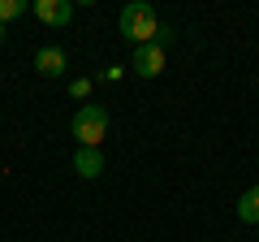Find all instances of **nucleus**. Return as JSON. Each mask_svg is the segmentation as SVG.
Segmentation results:
<instances>
[{"mask_svg":"<svg viewBox=\"0 0 259 242\" xmlns=\"http://www.w3.org/2000/svg\"><path fill=\"white\" fill-rule=\"evenodd\" d=\"M22 13H26V0H0V26L13 22V18H22Z\"/></svg>","mask_w":259,"mask_h":242,"instance_id":"8","label":"nucleus"},{"mask_svg":"<svg viewBox=\"0 0 259 242\" xmlns=\"http://www.w3.org/2000/svg\"><path fill=\"white\" fill-rule=\"evenodd\" d=\"M5 39H9V30H5V26H0V44H5Z\"/></svg>","mask_w":259,"mask_h":242,"instance_id":"10","label":"nucleus"},{"mask_svg":"<svg viewBox=\"0 0 259 242\" xmlns=\"http://www.w3.org/2000/svg\"><path fill=\"white\" fill-rule=\"evenodd\" d=\"M238 221H242V225H259V186L242 190V199H238Z\"/></svg>","mask_w":259,"mask_h":242,"instance_id":"7","label":"nucleus"},{"mask_svg":"<svg viewBox=\"0 0 259 242\" xmlns=\"http://www.w3.org/2000/svg\"><path fill=\"white\" fill-rule=\"evenodd\" d=\"M130 69L139 78H156V74H164V48L160 44H143V48H134V56H130Z\"/></svg>","mask_w":259,"mask_h":242,"instance_id":"3","label":"nucleus"},{"mask_svg":"<svg viewBox=\"0 0 259 242\" xmlns=\"http://www.w3.org/2000/svg\"><path fill=\"white\" fill-rule=\"evenodd\" d=\"M69 134L78 139V147H100L108 134V108L104 104H82L69 121Z\"/></svg>","mask_w":259,"mask_h":242,"instance_id":"2","label":"nucleus"},{"mask_svg":"<svg viewBox=\"0 0 259 242\" xmlns=\"http://www.w3.org/2000/svg\"><path fill=\"white\" fill-rule=\"evenodd\" d=\"M69 95H74V100H87V95H91V78H74V83H69Z\"/></svg>","mask_w":259,"mask_h":242,"instance_id":"9","label":"nucleus"},{"mask_svg":"<svg viewBox=\"0 0 259 242\" xmlns=\"http://www.w3.org/2000/svg\"><path fill=\"white\" fill-rule=\"evenodd\" d=\"M121 35L130 39V44H156V35H160V18H156V9H151L147 0H134V5H125L121 9Z\"/></svg>","mask_w":259,"mask_h":242,"instance_id":"1","label":"nucleus"},{"mask_svg":"<svg viewBox=\"0 0 259 242\" xmlns=\"http://www.w3.org/2000/svg\"><path fill=\"white\" fill-rule=\"evenodd\" d=\"M65 65H69V56H65L61 48H39V52H35V69L44 78H61Z\"/></svg>","mask_w":259,"mask_h":242,"instance_id":"5","label":"nucleus"},{"mask_svg":"<svg viewBox=\"0 0 259 242\" xmlns=\"http://www.w3.org/2000/svg\"><path fill=\"white\" fill-rule=\"evenodd\" d=\"M74 169H78V177H100L104 173V156H100V147H78L74 151Z\"/></svg>","mask_w":259,"mask_h":242,"instance_id":"6","label":"nucleus"},{"mask_svg":"<svg viewBox=\"0 0 259 242\" xmlns=\"http://www.w3.org/2000/svg\"><path fill=\"white\" fill-rule=\"evenodd\" d=\"M30 13H35L44 26H69V22H74V5H69V0H35Z\"/></svg>","mask_w":259,"mask_h":242,"instance_id":"4","label":"nucleus"}]
</instances>
